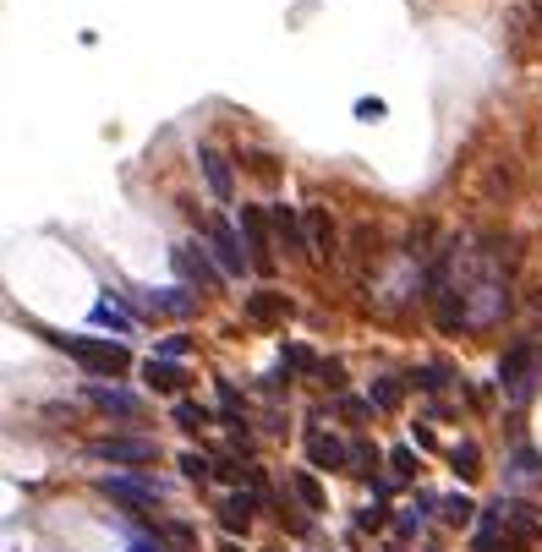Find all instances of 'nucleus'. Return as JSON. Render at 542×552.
<instances>
[{
    "label": "nucleus",
    "instance_id": "obj_1",
    "mask_svg": "<svg viewBox=\"0 0 542 552\" xmlns=\"http://www.w3.org/2000/svg\"><path fill=\"white\" fill-rule=\"evenodd\" d=\"M50 345L66 350L72 361H83L94 378H126V372H132V350L110 345V339H94V334H50Z\"/></svg>",
    "mask_w": 542,
    "mask_h": 552
},
{
    "label": "nucleus",
    "instance_id": "obj_2",
    "mask_svg": "<svg viewBox=\"0 0 542 552\" xmlns=\"http://www.w3.org/2000/svg\"><path fill=\"white\" fill-rule=\"evenodd\" d=\"M537 378H542V345L537 339H515L499 356V389L526 405V399L537 394Z\"/></svg>",
    "mask_w": 542,
    "mask_h": 552
},
{
    "label": "nucleus",
    "instance_id": "obj_3",
    "mask_svg": "<svg viewBox=\"0 0 542 552\" xmlns=\"http://www.w3.org/2000/svg\"><path fill=\"white\" fill-rule=\"evenodd\" d=\"M99 492H105L110 503H121L126 514H143L148 503L165 498V487H159V481H148V476H105V481H99Z\"/></svg>",
    "mask_w": 542,
    "mask_h": 552
},
{
    "label": "nucleus",
    "instance_id": "obj_4",
    "mask_svg": "<svg viewBox=\"0 0 542 552\" xmlns=\"http://www.w3.org/2000/svg\"><path fill=\"white\" fill-rule=\"evenodd\" d=\"M94 460H110V465H148V460H159V449H154V438H99L94 443Z\"/></svg>",
    "mask_w": 542,
    "mask_h": 552
},
{
    "label": "nucleus",
    "instance_id": "obj_5",
    "mask_svg": "<svg viewBox=\"0 0 542 552\" xmlns=\"http://www.w3.org/2000/svg\"><path fill=\"white\" fill-rule=\"evenodd\" d=\"M203 230H209V241H214V257H219V268L225 274H247L252 268V252H241V236L225 225V219H203Z\"/></svg>",
    "mask_w": 542,
    "mask_h": 552
},
{
    "label": "nucleus",
    "instance_id": "obj_6",
    "mask_svg": "<svg viewBox=\"0 0 542 552\" xmlns=\"http://www.w3.org/2000/svg\"><path fill=\"white\" fill-rule=\"evenodd\" d=\"M307 460H313V471H351V449L329 438L324 427H307Z\"/></svg>",
    "mask_w": 542,
    "mask_h": 552
},
{
    "label": "nucleus",
    "instance_id": "obj_7",
    "mask_svg": "<svg viewBox=\"0 0 542 552\" xmlns=\"http://www.w3.org/2000/svg\"><path fill=\"white\" fill-rule=\"evenodd\" d=\"M269 225H274V219H263L258 208H241V230H247V252H252V268H258V274H269V268H274Z\"/></svg>",
    "mask_w": 542,
    "mask_h": 552
},
{
    "label": "nucleus",
    "instance_id": "obj_8",
    "mask_svg": "<svg viewBox=\"0 0 542 552\" xmlns=\"http://www.w3.org/2000/svg\"><path fill=\"white\" fill-rule=\"evenodd\" d=\"M269 219H274V236H280V246L291 257H307L313 252V241H307V230H302V214L296 208H285V203H274L269 208Z\"/></svg>",
    "mask_w": 542,
    "mask_h": 552
},
{
    "label": "nucleus",
    "instance_id": "obj_9",
    "mask_svg": "<svg viewBox=\"0 0 542 552\" xmlns=\"http://www.w3.org/2000/svg\"><path fill=\"white\" fill-rule=\"evenodd\" d=\"M88 399H94V410L121 416V421H137V416H143V399L126 394V389H110V383H94V389H88Z\"/></svg>",
    "mask_w": 542,
    "mask_h": 552
},
{
    "label": "nucleus",
    "instance_id": "obj_10",
    "mask_svg": "<svg viewBox=\"0 0 542 552\" xmlns=\"http://www.w3.org/2000/svg\"><path fill=\"white\" fill-rule=\"evenodd\" d=\"M258 503H263L258 492H241V487H236L225 503H219V525H225L230 536H236V531H247V525H252V514H258Z\"/></svg>",
    "mask_w": 542,
    "mask_h": 552
},
{
    "label": "nucleus",
    "instance_id": "obj_11",
    "mask_svg": "<svg viewBox=\"0 0 542 552\" xmlns=\"http://www.w3.org/2000/svg\"><path fill=\"white\" fill-rule=\"evenodd\" d=\"M241 312H247L252 323H285V317H291V301H285V290H252Z\"/></svg>",
    "mask_w": 542,
    "mask_h": 552
},
{
    "label": "nucleus",
    "instance_id": "obj_12",
    "mask_svg": "<svg viewBox=\"0 0 542 552\" xmlns=\"http://www.w3.org/2000/svg\"><path fill=\"white\" fill-rule=\"evenodd\" d=\"M198 164H203V175H209V192L219 203H230V197H236V181H230L225 154H219V148H198Z\"/></svg>",
    "mask_w": 542,
    "mask_h": 552
},
{
    "label": "nucleus",
    "instance_id": "obj_13",
    "mask_svg": "<svg viewBox=\"0 0 542 552\" xmlns=\"http://www.w3.org/2000/svg\"><path fill=\"white\" fill-rule=\"evenodd\" d=\"M170 263H176V274L181 279H198V285H214V268H209V257H203V246L198 252H192V246H176V252H170Z\"/></svg>",
    "mask_w": 542,
    "mask_h": 552
},
{
    "label": "nucleus",
    "instance_id": "obj_14",
    "mask_svg": "<svg viewBox=\"0 0 542 552\" xmlns=\"http://www.w3.org/2000/svg\"><path fill=\"white\" fill-rule=\"evenodd\" d=\"M504 520H510V531H521L526 542H532V536H542V509H537V503H526V498H510V503H504Z\"/></svg>",
    "mask_w": 542,
    "mask_h": 552
},
{
    "label": "nucleus",
    "instance_id": "obj_15",
    "mask_svg": "<svg viewBox=\"0 0 542 552\" xmlns=\"http://www.w3.org/2000/svg\"><path fill=\"white\" fill-rule=\"evenodd\" d=\"M143 378H148V389H154V394H181V389H187V372H181L176 361H148Z\"/></svg>",
    "mask_w": 542,
    "mask_h": 552
},
{
    "label": "nucleus",
    "instance_id": "obj_16",
    "mask_svg": "<svg viewBox=\"0 0 542 552\" xmlns=\"http://www.w3.org/2000/svg\"><path fill=\"white\" fill-rule=\"evenodd\" d=\"M438 514H444V525H455V531H460V525H471V520H482V514H477V503H471L466 492L444 498V503H438Z\"/></svg>",
    "mask_w": 542,
    "mask_h": 552
},
{
    "label": "nucleus",
    "instance_id": "obj_17",
    "mask_svg": "<svg viewBox=\"0 0 542 552\" xmlns=\"http://www.w3.org/2000/svg\"><path fill=\"white\" fill-rule=\"evenodd\" d=\"M209 421H219V416H214L209 405H198V399H181V405H176V427L181 432H203Z\"/></svg>",
    "mask_w": 542,
    "mask_h": 552
},
{
    "label": "nucleus",
    "instance_id": "obj_18",
    "mask_svg": "<svg viewBox=\"0 0 542 552\" xmlns=\"http://www.w3.org/2000/svg\"><path fill=\"white\" fill-rule=\"evenodd\" d=\"M378 465H384V454H378L373 443H351V476L378 481Z\"/></svg>",
    "mask_w": 542,
    "mask_h": 552
},
{
    "label": "nucleus",
    "instance_id": "obj_19",
    "mask_svg": "<svg viewBox=\"0 0 542 552\" xmlns=\"http://www.w3.org/2000/svg\"><path fill=\"white\" fill-rule=\"evenodd\" d=\"M449 471H455L460 481H471L482 471V454H477V443H455V449H449Z\"/></svg>",
    "mask_w": 542,
    "mask_h": 552
},
{
    "label": "nucleus",
    "instance_id": "obj_20",
    "mask_svg": "<svg viewBox=\"0 0 542 552\" xmlns=\"http://www.w3.org/2000/svg\"><path fill=\"white\" fill-rule=\"evenodd\" d=\"M291 492L307 503V509H324V503H329V498H324V487H318V481L307 476V471H291Z\"/></svg>",
    "mask_w": 542,
    "mask_h": 552
},
{
    "label": "nucleus",
    "instance_id": "obj_21",
    "mask_svg": "<svg viewBox=\"0 0 542 552\" xmlns=\"http://www.w3.org/2000/svg\"><path fill=\"white\" fill-rule=\"evenodd\" d=\"M176 465H181V476H187V481H209L214 476V460H209V454H198V449H187Z\"/></svg>",
    "mask_w": 542,
    "mask_h": 552
},
{
    "label": "nucleus",
    "instance_id": "obj_22",
    "mask_svg": "<svg viewBox=\"0 0 542 552\" xmlns=\"http://www.w3.org/2000/svg\"><path fill=\"white\" fill-rule=\"evenodd\" d=\"M307 241H313V252H334V225L324 214H307Z\"/></svg>",
    "mask_w": 542,
    "mask_h": 552
},
{
    "label": "nucleus",
    "instance_id": "obj_23",
    "mask_svg": "<svg viewBox=\"0 0 542 552\" xmlns=\"http://www.w3.org/2000/svg\"><path fill=\"white\" fill-rule=\"evenodd\" d=\"M280 361H285V372H318V356L307 345H285Z\"/></svg>",
    "mask_w": 542,
    "mask_h": 552
},
{
    "label": "nucleus",
    "instance_id": "obj_24",
    "mask_svg": "<svg viewBox=\"0 0 542 552\" xmlns=\"http://www.w3.org/2000/svg\"><path fill=\"white\" fill-rule=\"evenodd\" d=\"M88 317H94L99 328H115V334H132V317H126V312H115L110 301H99V307L88 312Z\"/></svg>",
    "mask_w": 542,
    "mask_h": 552
},
{
    "label": "nucleus",
    "instance_id": "obj_25",
    "mask_svg": "<svg viewBox=\"0 0 542 552\" xmlns=\"http://www.w3.org/2000/svg\"><path fill=\"white\" fill-rule=\"evenodd\" d=\"M406 383H411V389H422V394H438V389L449 383V372H444V367H417Z\"/></svg>",
    "mask_w": 542,
    "mask_h": 552
},
{
    "label": "nucleus",
    "instance_id": "obj_26",
    "mask_svg": "<svg viewBox=\"0 0 542 552\" xmlns=\"http://www.w3.org/2000/svg\"><path fill=\"white\" fill-rule=\"evenodd\" d=\"M367 399H373L378 410H395V405H400V383H395V378H378V383H373V394H367Z\"/></svg>",
    "mask_w": 542,
    "mask_h": 552
},
{
    "label": "nucleus",
    "instance_id": "obj_27",
    "mask_svg": "<svg viewBox=\"0 0 542 552\" xmlns=\"http://www.w3.org/2000/svg\"><path fill=\"white\" fill-rule=\"evenodd\" d=\"M165 536H170V547H176V552H192V547H198V531H192V525H187V520H176V525H165Z\"/></svg>",
    "mask_w": 542,
    "mask_h": 552
},
{
    "label": "nucleus",
    "instance_id": "obj_28",
    "mask_svg": "<svg viewBox=\"0 0 542 552\" xmlns=\"http://www.w3.org/2000/svg\"><path fill=\"white\" fill-rule=\"evenodd\" d=\"M526 476H542V454L537 449H515V481Z\"/></svg>",
    "mask_w": 542,
    "mask_h": 552
},
{
    "label": "nucleus",
    "instance_id": "obj_29",
    "mask_svg": "<svg viewBox=\"0 0 542 552\" xmlns=\"http://www.w3.org/2000/svg\"><path fill=\"white\" fill-rule=\"evenodd\" d=\"M389 471H395V481H411V476H417V454L395 449V454H389Z\"/></svg>",
    "mask_w": 542,
    "mask_h": 552
},
{
    "label": "nucleus",
    "instance_id": "obj_30",
    "mask_svg": "<svg viewBox=\"0 0 542 552\" xmlns=\"http://www.w3.org/2000/svg\"><path fill=\"white\" fill-rule=\"evenodd\" d=\"M318 383L340 394V389H345V367H340V361H318Z\"/></svg>",
    "mask_w": 542,
    "mask_h": 552
},
{
    "label": "nucleus",
    "instance_id": "obj_31",
    "mask_svg": "<svg viewBox=\"0 0 542 552\" xmlns=\"http://www.w3.org/2000/svg\"><path fill=\"white\" fill-rule=\"evenodd\" d=\"M384 520H389V509H384V503H373V509H362V514H356V525H362V531H378Z\"/></svg>",
    "mask_w": 542,
    "mask_h": 552
},
{
    "label": "nucleus",
    "instance_id": "obj_32",
    "mask_svg": "<svg viewBox=\"0 0 542 552\" xmlns=\"http://www.w3.org/2000/svg\"><path fill=\"white\" fill-rule=\"evenodd\" d=\"M247 170H252V175H263V181H274V164H269V154H247Z\"/></svg>",
    "mask_w": 542,
    "mask_h": 552
},
{
    "label": "nucleus",
    "instance_id": "obj_33",
    "mask_svg": "<svg viewBox=\"0 0 542 552\" xmlns=\"http://www.w3.org/2000/svg\"><path fill=\"white\" fill-rule=\"evenodd\" d=\"M187 345H192L187 334H170V339H165V345H159V350H165V356H187Z\"/></svg>",
    "mask_w": 542,
    "mask_h": 552
},
{
    "label": "nucleus",
    "instance_id": "obj_34",
    "mask_svg": "<svg viewBox=\"0 0 542 552\" xmlns=\"http://www.w3.org/2000/svg\"><path fill=\"white\" fill-rule=\"evenodd\" d=\"M132 552H165V542L159 536H132Z\"/></svg>",
    "mask_w": 542,
    "mask_h": 552
},
{
    "label": "nucleus",
    "instance_id": "obj_35",
    "mask_svg": "<svg viewBox=\"0 0 542 552\" xmlns=\"http://www.w3.org/2000/svg\"><path fill=\"white\" fill-rule=\"evenodd\" d=\"M225 552H241V547H236V542H225Z\"/></svg>",
    "mask_w": 542,
    "mask_h": 552
},
{
    "label": "nucleus",
    "instance_id": "obj_36",
    "mask_svg": "<svg viewBox=\"0 0 542 552\" xmlns=\"http://www.w3.org/2000/svg\"><path fill=\"white\" fill-rule=\"evenodd\" d=\"M433 552H438V547H433Z\"/></svg>",
    "mask_w": 542,
    "mask_h": 552
}]
</instances>
